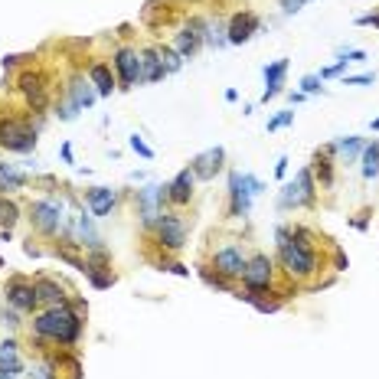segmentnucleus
<instances>
[{
  "label": "nucleus",
  "mask_w": 379,
  "mask_h": 379,
  "mask_svg": "<svg viewBox=\"0 0 379 379\" xmlns=\"http://www.w3.org/2000/svg\"><path fill=\"white\" fill-rule=\"evenodd\" d=\"M275 239H278V258H281L284 272L291 278H311L321 265L317 258V248H314V239L307 229H288V226H278L275 229Z\"/></svg>",
  "instance_id": "f257e3e1"
},
{
  "label": "nucleus",
  "mask_w": 379,
  "mask_h": 379,
  "mask_svg": "<svg viewBox=\"0 0 379 379\" xmlns=\"http://www.w3.org/2000/svg\"><path fill=\"white\" fill-rule=\"evenodd\" d=\"M33 333L43 337V340L72 347L82 337V317L69 304H56V307H46V311H39L33 317Z\"/></svg>",
  "instance_id": "f03ea898"
},
{
  "label": "nucleus",
  "mask_w": 379,
  "mask_h": 379,
  "mask_svg": "<svg viewBox=\"0 0 379 379\" xmlns=\"http://www.w3.org/2000/svg\"><path fill=\"white\" fill-rule=\"evenodd\" d=\"M29 222L43 232V236H69V216L66 203L56 197H43L29 203Z\"/></svg>",
  "instance_id": "7ed1b4c3"
},
{
  "label": "nucleus",
  "mask_w": 379,
  "mask_h": 379,
  "mask_svg": "<svg viewBox=\"0 0 379 379\" xmlns=\"http://www.w3.org/2000/svg\"><path fill=\"white\" fill-rule=\"evenodd\" d=\"M262 180L252 177V173H239V171H229V213L232 216H248V209H252V199L262 193Z\"/></svg>",
  "instance_id": "20e7f679"
},
{
  "label": "nucleus",
  "mask_w": 379,
  "mask_h": 379,
  "mask_svg": "<svg viewBox=\"0 0 379 379\" xmlns=\"http://www.w3.org/2000/svg\"><path fill=\"white\" fill-rule=\"evenodd\" d=\"M0 147L10 154H29L36 147V128L23 118H0Z\"/></svg>",
  "instance_id": "39448f33"
},
{
  "label": "nucleus",
  "mask_w": 379,
  "mask_h": 379,
  "mask_svg": "<svg viewBox=\"0 0 379 379\" xmlns=\"http://www.w3.org/2000/svg\"><path fill=\"white\" fill-rule=\"evenodd\" d=\"M314 197H317V187H314V171H311V167H301V171L294 173V180L284 183L281 193H278V209L311 206Z\"/></svg>",
  "instance_id": "423d86ee"
},
{
  "label": "nucleus",
  "mask_w": 379,
  "mask_h": 379,
  "mask_svg": "<svg viewBox=\"0 0 379 379\" xmlns=\"http://www.w3.org/2000/svg\"><path fill=\"white\" fill-rule=\"evenodd\" d=\"M242 284L252 294H278L275 291V262L265 252L252 255L246 262V272H242Z\"/></svg>",
  "instance_id": "0eeeda50"
},
{
  "label": "nucleus",
  "mask_w": 379,
  "mask_h": 379,
  "mask_svg": "<svg viewBox=\"0 0 379 379\" xmlns=\"http://www.w3.org/2000/svg\"><path fill=\"white\" fill-rule=\"evenodd\" d=\"M164 199H167V183H144L138 193H134V203H138V219H141L144 229H154L157 219L164 216Z\"/></svg>",
  "instance_id": "6e6552de"
},
{
  "label": "nucleus",
  "mask_w": 379,
  "mask_h": 379,
  "mask_svg": "<svg viewBox=\"0 0 379 379\" xmlns=\"http://www.w3.org/2000/svg\"><path fill=\"white\" fill-rule=\"evenodd\" d=\"M154 232H157V246L167 248V252H180L187 246V222H183L180 213H164Z\"/></svg>",
  "instance_id": "1a4fd4ad"
},
{
  "label": "nucleus",
  "mask_w": 379,
  "mask_h": 379,
  "mask_svg": "<svg viewBox=\"0 0 379 379\" xmlns=\"http://www.w3.org/2000/svg\"><path fill=\"white\" fill-rule=\"evenodd\" d=\"M20 92H23V98H27V105L33 108V112H46L49 105V86H46V76L39 72V69H23L17 79Z\"/></svg>",
  "instance_id": "9d476101"
},
{
  "label": "nucleus",
  "mask_w": 379,
  "mask_h": 379,
  "mask_svg": "<svg viewBox=\"0 0 379 379\" xmlns=\"http://www.w3.org/2000/svg\"><path fill=\"white\" fill-rule=\"evenodd\" d=\"M112 66H114V72H118V82H121V88L144 86V76H141V53H138V49H128V46L114 49Z\"/></svg>",
  "instance_id": "9b49d317"
},
{
  "label": "nucleus",
  "mask_w": 379,
  "mask_h": 379,
  "mask_svg": "<svg viewBox=\"0 0 379 379\" xmlns=\"http://www.w3.org/2000/svg\"><path fill=\"white\" fill-rule=\"evenodd\" d=\"M246 262H248V255H246V248L242 246H236V242H229V246H222V248H216L213 252V265L209 268H216L222 278H242V272H246Z\"/></svg>",
  "instance_id": "f8f14e48"
},
{
  "label": "nucleus",
  "mask_w": 379,
  "mask_h": 379,
  "mask_svg": "<svg viewBox=\"0 0 379 379\" xmlns=\"http://www.w3.org/2000/svg\"><path fill=\"white\" fill-rule=\"evenodd\" d=\"M4 294H7V304L13 307V311H23V314H33L39 307V291L33 281H23V278H10L7 288H4Z\"/></svg>",
  "instance_id": "ddd939ff"
},
{
  "label": "nucleus",
  "mask_w": 379,
  "mask_h": 379,
  "mask_svg": "<svg viewBox=\"0 0 379 379\" xmlns=\"http://www.w3.org/2000/svg\"><path fill=\"white\" fill-rule=\"evenodd\" d=\"M258 27H262V20H258L252 10H242V13H236V17L226 23L229 43H232V46H242V43H248V39L255 36Z\"/></svg>",
  "instance_id": "4468645a"
},
{
  "label": "nucleus",
  "mask_w": 379,
  "mask_h": 379,
  "mask_svg": "<svg viewBox=\"0 0 379 379\" xmlns=\"http://www.w3.org/2000/svg\"><path fill=\"white\" fill-rule=\"evenodd\" d=\"M203 46H206L203 43V20H190V27H183L180 33H173V49L183 59H193Z\"/></svg>",
  "instance_id": "2eb2a0df"
},
{
  "label": "nucleus",
  "mask_w": 379,
  "mask_h": 379,
  "mask_svg": "<svg viewBox=\"0 0 379 379\" xmlns=\"http://www.w3.org/2000/svg\"><path fill=\"white\" fill-rule=\"evenodd\" d=\"M222 161H226V151L222 147H209V151L197 154L193 161H190V171L197 180H213L219 171H222Z\"/></svg>",
  "instance_id": "dca6fc26"
},
{
  "label": "nucleus",
  "mask_w": 379,
  "mask_h": 379,
  "mask_svg": "<svg viewBox=\"0 0 379 379\" xmlns=\"http://www.w3.org/2000/svg\"><path fill=\"white\" fill-rule=\"evenodd\" d=\"M193 187H197V177L190 167H183L171 183H167V199H171L173 206H187L190 199H193Z\"/></svg>",
  "instance_id": "f3484780"
},
{
  "label": "nucleus",
  "mask_w": 379,
  "mask_h": 379,
  "mask_svg": "<svg viewBox=\"0 0 379 379\" xmlns=\"http://www.w3.org/2000/svg\"><path fill=\"white\" fill-rule=\"evenodd\" d=\"M66 98L76 105L79 112H86V108H92V105H95L98 92H95V86L88 82V79L72 76V79H69V86H66Z\"/></svg>",
  "instance_id": "a211bd4d"
},
{
  "label": "nucleus",
  "mask_w": 379,
  "mask_h": 379,
  "mask_svg": "<svg viewBox=\"0 0 379 379\" xmlns=\"http://www.w3.org/2000/svg\"><path fill=\"white\" fill-rule=\"evenodd\" d=\"M86 203H88V213L102 219V216H108V213L114 209V203H118V193H114L112 187H92L86 193Z\"/></svg>",
  "instance_id": "6ab92c4d"
},
{
  "label": "nucleus",
  "mask_w": 379,
  "mask_h": 379,
  "mask_svg": "<svg viewBox=\"0 0 379 379\" xmlns=\"http://www.w3.org/2000/svg\"><path fill=\"white\" fill-rule=\"evenodd\" d=\"M69 226H72V236H76V246H86V248H102V239L95 232L92 219L86 213H76V216L69 219Z\"/></svg>",
  "instance_id": "aec40b11"
},
{
  "label": "nucleus",
  "mask_w": 379,
  "mask_h": 379,
  "mask_svg": "<svg viewBox=\"0 0 379 379\" xmlns=\"http://www.w3.org/2000/svg\"><path fill=\"white\" fill-rule=\"evenodd\" d=\"M284 72H288V59H275L272 66H265V92H262V102H272L275 95H281Z\"/></svg>",
  "instance_id": "412c9836"
},
{
  "label": "nucleus",
  "mask_w": 379,
  "mask_h": 379,
  "mask_svg": "<svg viewBox=\"0 0 379 379\" xmlns=\"http://www.w3.org/2000/svg\"><path fill=\"white\" fill-rule=\"evenodd\" d=\"M88 82L95 86L98 98H108V95L114 92V72H112V66H105V62H92V66H88Z\"/></svg>",
  "instance_id": "4be33fe9"
},
{
  "label": "nucleus",
  "mask_w": 379,
  "mask_h": 379,
  "mask_svg": "<svg viewBox=\"0 0 379 379\" xmlns=\"http://www.w3.org/2000/svg\"><path fill=\"white\" fill-rule=\"evenodd\" d=\"M363 147H366V141H363V138H357V134H350V138H337V141H333L327 151L337 154L343 164H353L363 154Z\"/></svg>",
  "instance_id": "5701e85b"
},
{
  "label": "nucleus",
  "mask_w": 379,
  "mask_h": 379,
  "mask_svg": "<svg viewBox=\"0 0 379 379\" xmlns=\"http://www.w3.org/2000/svg\"><path fill=\"white\" fill-rule=\"evenodd\" d=\"M23 373V360L17 353V340L0 343V376H20Z\"/></svg>",
  "instance_id": "b1692460"
},
{
  "label": "nucleus",
  "mask_w": 379,
  "mask_h": 379,
  "mask_svg": "<svg viewBox=\"0 0 379 379\" xmlns=\"http://www.w3.org/2000/svg\"><path fill=\"white\" fill-rule=\"evenodd\" d=\"M23 187H27V173L20 171L17 164H0V197L17 193Z\"/></svg>",
  "instance_id": "393cba45"
},
{
  "label": "nucleus",
  "mask_w": 379,
  "mask_h": 379,
  "mask_svg": "<svg viewBox=\"0 0 379 379\" xmlns=\"http://www.w3.org/2000/svg\"><path fill=\"white\" fill-rule=\"evenodd\" d=\"M141 76H144V86L147 82H161L167 76V69L161 66V53L157 49H144L141 53Z\"/></svg>",
  "instance_id": "a878e982"
},
{
  "label": "nucleus",
  "mask_w": 379,
  "mask_h": 379,
  "mask_svg": "<svg viewBox=\"0 0 379 379\" xmlns=\"http://www.w3.org/2000/svg\"><path fill=\"white\" fill-rule=\"evenodd\" d=\"M36 291H39V304H46V307L66 304V288H62V284H56V281H49V278H39Z\"/></svg>",
  "instance_id": "bb28decb"
},
{
  "label": "nucleus",
  "mask_w": 379,
  "mask_h": 379,
  "mask_svg": "<svg viewBox=\"0 0 379 379\" xmlns=\"http://www.w3.org/2000/svg\"><path fill=\"white\" fill-rule=\"evenodd\" d=\"M203 43H206V46H213V49L229 46L226 23H219V20H203Z\"/></svg>",
  "instance_id": "cd10ccee"
},
{
  "label": "nucleus",
  "mask_w": 379,
  "mask_h": 379,
  "mask_svg": "<svg viewBox=\"0 0 379 379\" xmlns=\"http://www.w3.org/2000/svg\"><path fill=\"white\" fill-rule=\"evenodd\" d=\"M376 173H379V141H373L363 147V177L376 180Z\"/></svg>",
  "instance_id": "c85d7f7f"
},
{
  "label": "nucleus",
  "mask_w": 379,
  "mask_h": 379,
  "mask_svg": "<svg viewBox=\"0 0 379 379\" xmlns=\"http://www.w3.org/2000/svg\"><path fill=\"white\" fill-rule=\"evenodd\" d=\"M311 171H314V177H317V180H321L324 187H331V183H333V161H331V151L321 154V157L314 161Z\"/></svg>",
  "instance_id": "c756f323"
},
{
  "label": "nucleus",
  "mask_w": 379,
  "mask_h": 379,
  "mask_svg": "<svg viewBox=\"0 0 379 379\" xmlns=\"http://www.w3.org/2000/svg\"><path fill=\"white\" fill-rule=\"evenodd\" d=\"M20 219V206L13 203V199L0 197V229H13Z\"/></svg>",
  "instance_id": "7c9ffc66"
},
{
  "label": "nucleus",
  "mask_w": 379,
  "mask_h": 379,
  "mask_svg": "<svg viewBox=\"0 0 379 379\" xmlns=\"http://www.w3.org/2000/svg\"><path fill=\"white\" fill-rule=\"evenodd\" d=\"M157 53H161V66L167 69V76H171V72H180L183 62H187L173 46H164V49H157Z\"/></svg>",
  "instance_id": "2f4dec72"
},
{
  "label": "nucleus",
  "mask_w": 379,
  "mask_h": 379,
  "mask_svg": "<svg viewBox=\"0 0 379 379\" xmlns=\"http://www.w3.org/2000/svg\"><path fill=\"white\" fill-rule=\"evenodd\" d=\"M199 278H203L209 288H219V291H232V281H229V278H222L219 272H213V268H203V265H199Z\"/></svg>",
  "instance_id": "473e14b6"
},
{
  "label": "nucleus",
  "mask_w": 379,
  "mask_h": 379,
  "mask_svg": "<svg viewBox=\"0 0 379 379\" xmlns=\"http://www.w3.org/2000/svg\"><path fill=\"white\" fill-rule=\"evenodd\" d=\"M128 144H131V151L134 154H141L144 161H154V147L147 141H144L141 134H131V138H128Z\"/></svg>",
  "instance_id": "72a5a7b5"
},
{
  "label": "nucleus",
  "mask_w": 379,
  "mask_h": 379,
  "mask_svg": "<svg viewBox=\"0 0 379 379\" xmlns=\"http://www.w3.org/2000/svg\"><path fill=\"white\" fill-rule=\"evenodd\" d=\"M29 379H59L56 376V363L53 360H43L33 366V373H29Z\"/></svg>",
  "instance_id": "f704fd0d"
},
{
  "label": "nucleus",
  "mask_w": 379,
  "mask_h": 379,
  "mask_svg": "<svg viewBox=\"0 0 379 379\" xmlns=\"http://www.w3.org/2000/svg\"><path fill=\"white\" fill-rule=\"evenodd\" d=\"M294 121V112H278L272 121H268V134H275V131H281V128H288V124Z\"/></svg>",
  "instance_id": "c9c22d12"
},
{
  "label": "nucleus",
  "mask_w": 379,
  "mask_h": 379,
  "mask_svg": "<svg viewBox=\"0 0 379 379\" xmlns=\"http://www.w3.org/2000/svg\"><path fill=\"white\" fill-rule=\"evenodd\" d=\"M321 82H324L321 76H304V79H301V92H304V95H317V92H324Z\"/></svg>",
  "instance_id": "e433bc0d"
},
{
  "label": "nucleus",
  "mask_w": 379,
  "mask_h": 379,
  "mask_svg": "<svg viewBox=\"0 0 379 379\" xmlns=\"http://www.w3.org/2000/svg\"><path fill=\"white\" fill-rule=\"evenodd\" d=\"M347 62H350V59H347V56H340V59H337V62H333V66H324V69H321V79L343 76V69H347Z\"/></svg>",
  "instance_id": "4c0bfd02"
},
{
  "label": "nucleus",
  "mask_w": 379,
  "mask_h": 379,
  "mask_svg": "<svg viewBox=\"0 0 379 379\" xmlns=\"http://www.w3.org/2000/svg\"><path fill=\"white\" fill-rule=\"evenodd\" d=\"M56 114L59 118H62V121H76V114H79V108L72 102H69V98H62V105H59L56 108Z\"/></svg>",
  "instance_id": "58836bf2"
},
{
  "label": "nucleus",
  "mask_w": 379,
  "mask_h": 379,
  "mask_svg": "<svg viewBox=\"0 0 379 379\" xmlns=\"http://www.w3.org/2000/svg\"><path fill=\"white\" fill-rule=\"evenodd\" d=\"M278 4H281V10L288 13V17H291V13H298V10L307 4V0H278Z\"/></svg>",
  "instance_id": "ea45409f"
},
{
  "label": "nucleus",
  "mask_w": 379,
  "mask_h": 379,
  "mask_svg": "<svg viewBox=\"0 0 379 379\" xmlns=\"http://www.w3.org/2000/svg\"><path fill=\"white\" fill-rule=\"evenodd\" d=\"M343 86H373V76L366 72V76H347L343 79Z\"/></svg>",
  "instance_id": "a19ab883"
},
{
  "label": "nucleus",
  "mask_w": 379,
  "mask_h": 379,
  "mask_svg": "<svg viewBox=\"0 0 379 379\" xmlns=\"http://www.w3.org/2000/svg\"><path fill=\"white\" fill-rule=\"evenodd\" d=\"M357 23H360V27H376L379 29V13H366V17H360Z\"/></svg>",
  "instance_id": "79ce46f5"
},
{
  "label": "nucleus",
  "mask_w": 379,
  "mask_h": 379,
  "mask_svg": "<svg viewBox=\"0 0 379 379\" xmlns=\"http://www.w3.org/2000/svg\"><path fill=\"white\" fill-rule=\"evenodd\" d=\"M343 56L350 59V62H363V59H366V53H363V49H347Z\"/></svg>",
  "instance_id": "37998d69"
},
{
  "label": "nucleus",
  "mask_w": 379,
  "mask_h": 379,
  "mask_svg": "<svg viewBox=\"0 0 379 379\" xmlns=\"http://www.w3.org/2000/svg\"><path fill=\"white\" fill-rule=\"evenodd\" d=\"M0 324H4V327H17V314H13V311H10V314H0Z\"/></svg>",
  "instance_id": "c03bdc74"
},
{
  "label": "nucleus",
  "mask_w": 379,
  "mask_h": 379,
  "mask_svg": "<svg viewBox=\"0 0 379 379\" xmlns=\"http://www.w3.org/2000/svg\"><path fill=\"white\" fill-rule=\"evenodd\" d=\"M164 268H167V272H173V275H180V278H187V275H190L187 268H183V265H177V262H171V265H164Z\"/></svg>",
  "instance_id": "a18cd8bd"
},
{
  "label": "nucleus",
  "mask_w": 379,
  "mask_h": 379,
  "mask_svg": "<svg viewBox=\"0 0 379 379\" xmlns=\"http://www.w3.org/2000/svg\"><path fill=\"white\" fill-rule=\"evenodd\" d=\"M275 173H278V177H284V173H288V157H281V161L275 164Z\"/></svg>",
  "instance_id": "49530a36"
},
{
  "label": "nucleus",
  "mask_w": 379,
  "mask_h": 379,
  "mask_svg": "<svg viewBox=\"0 0 379 379\" xmlns=\"http://www.w3.org/2000/svg\"><path fill=\"white\" fill-rule=\"evenodd\" d=\"M288 98H291V105H301L307 95H304V92H288Z\"/></svg>",
  "instance_id": "de8ad7c7"
},
{
  "label": "nucleus",
  "mask_w": 379,
  "mask_h": 379,
  "mask_svg": "<svg viewBox=\"0 0 379 379\" xmlns=\"http://www.w3.org/2000/svg\"><path fill=\"white\" fill-rule=\"evenodd\" d=\"M333 265H337V272H340V268H347V258H343V252H337V255H333Z\"/></svg>",
  "instance_id": "09e8293b"
},
{
  "label": "nucleus",
  "mask_w": 379,
  "mask_h": 379,
  "mask_svg": "<svg viewBox=\"0 0 379 379\" xmlns=\"http://www.w3.org/2000/svg\"><path fill=\"white\" fill-rule=\"evenodd\" d=\"M62 161L72 164V147H69V144H62Z\"/></svg>",
  "instance_id": "8fccbe9b"
},
{
  "label": "nucleus",
  "mask_w": 379,
  "mask_h": 379,
  "mask_svg": "<svg viewBox=\"0 0 379 379\" xmlns=\"http://www.w3.org/2000/svg\"><path fill=\"white\" fill-rule=\"evenodd\" d=\"M373 131H379V118H376V121H373Z\"/></svg>",
  "instance_id": "3c124183"
},
{
  "label": "nucleus",
  "mask_w": 379,
  "mask_h": 379,
  "mask_svg": "<svg viewBox=\"0 0 379 379\" xmlns=\"http://www.w3.org/2000/svg\"><path fill=\"white\" fill-rule=\"evenodd\" d=\"M0 379H17V376H0Z\"/></svg>",
  "instance_id": "603ef678"
},
{
  "label": "nucleus",
  "mask_w": 379,
  "mask_h": 379,
  "mask_svg": "<svg viewBox=\"0 0 379 379\" xmlns=\"http://www.w3.org/2000/svg\"><path fill=\"white\" fill-rule=\"evenodd\" d=\"M0 265H4V258H0Z\"/></svg>",
  "instance_id": "864d4df0"
}]
</instances>
